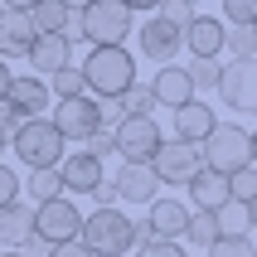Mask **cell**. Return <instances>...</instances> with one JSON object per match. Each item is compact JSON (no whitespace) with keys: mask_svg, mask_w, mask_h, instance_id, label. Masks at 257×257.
<instances>
[{"mask_svg":"<svg viewBox=\"0 0 257 257\" xmlns=\"http://www.w3.org/2000/svg\"><path fill=\"white\" fill-rule=\"evenodd\" d=\"M185 243H189V247H199V252H209V247L218 243V223H214V214H189Z\"/></svg>","mask_w":257,"mask_h":257,"instance_id":"26","label":"cell"},{"mask_svg":"<svg viewBox=\"0 0 257 257\" xmlns=\"http://www.w3.org/2000/svg\"><path fill=\"white\" fill-rule=\"evenodd\" d=\"M87 156H97V160H107V156H116V131H92L87 136Z\"/></svg>","mask_w":257,"mask_h":257,"instance_id":"37","label":"cell"},{"mask_svg":"<svg viewBox=\"0 0 257 257\" xmlns=\"http://www.w3.org/2000/svg\"><path fill=\"white\" fill-rule=\"evenodd\" d=\"M204 257H252V243L247 238H218Z\"/></svg>","mask_w":257,"mask_h":257,"instance_id":"35","label":"cell"},{"mask_svg":"<svg viewBox=\"0 0 257 257\" xmlns=\"http://www.w3.org/2000/svg\"><path fill=\"white\" fill-rule=\"evenodd\" d=\"M223 34H228V25L223 20H209V15H194L185 29V49L194 58H218L223 54Z\"/></svg>","mask_w":257,"mask_h":257,"instance_id":"20","label":"cell"},{"mask_svg":"<svg viewBox=\"0 0 257 257\" xmlns=\"http://www.w3.org/2000/svg\"><path fill=\"white\" fill-rule=\"evenodd\" d=\"M58 5H63V10H68V15H83L87 5H92V0H58Z\"/></svg>","mask_w":257,"mask_h":257,"instance_id":"46","label":"cell"},{"mask_svg":"<svg viewBox=\"0 0 257 257\" xmlns=\"http://www.w3.org/2000/svg\"><path fill=\"white\" fill-rule=\"evenodd\" d=\"M5 151H10V146H5V141H0V165H5Z\"/></svg>","mask_w":257,"mask_h":257,"instance_id":"49","label":"cell"},{"mask_svg":"<svg viewBox=\"0 0 257 257\" xmlns=\"http://www.w3.org/2000/svg\"><path fill=\"white\" fill-rule=\"evenodd\" d=\"M223 20L228 25H257V0H223Z\"/></svg>","mask_w":257,"mask_h":257,"instance_id":"33","label":"cell"},{"mask_svg":"<svg viewBox=\"0 0 257 257\" xmlns=\"http://www.w3.org/2000/svg\"><path fill=\"white\" fill-rule=\"evenodd\" d=\"M214 92L233 112H257V63H223Z\"/></svg>","mask_w":257,"mask_h":257,"instance_id":"10","label":"cell"},{"mask_svg":"<svg viewBox=\"0 0 257 257\" xmlns=\"http://www.w3.org/2000/svg\"><path fill=\"white\" fill-rule=\"evenodd\" d=\"M15 160L25 165V170H58V160L68 156V146H63V136L54 131V121L49 116H34V121H25V126L15 131Z\"/></svg>","mask_w":257,"mask_h":257,"instance_id":"3","label":"cell"},{"mask_svg":"<svg viewBox=\"0 0 257 257\" xmlns=\"http://www.w3.org/2000/svg\"><path fill=\"white\" fill-rule=\"evenodd\" d=\"M63 39H68V49H73V44H87V34H83V25H78V15H73L68 25H63Z\"/></svg>","mask_w":257,"mask_h":257,"instance_id":"42","label":"cell"},{"mask_svg":"<svg viewBox=\"0 0 257 257\" xmlns=\"http://www.w3.org/2000/svg\"><path fill=\"white\" fill-rule=\"evenodd\" d=\"M20 126H25V116L15 112L10 102H0V141L10 146V141H15V131H20Z\"/></svg>","mask_w":257,"mask_h":257,"instance_id":"38","label":"cell"},{"mask_svg":"<svg viewBox=\"0 0 257 257\" xmlns=\"http://www.w3.org/2000/svg\"><path fill=\"white\" fill-rule=\"evenodd\" d=\"M151 97H156V107H185L189 97H194V83H189V73L180 68V63H165V68H156V78H151Z\"/></svg>","mask_w":257,"mask_h":257,"instance_id":"17","label":"cell"},{"mask_svg":"<svg viewBox=\"0 0 257 257\" xmlns=\"http://www.w3.org/2000/svg\"><path fill=\"white\" fill-rule=\"evenodd\" d=\"M78 73H83V87L92 92V97H121L131 83H136V58H131V49L121 44V49H92V54L78 63Z\"/></svg>","mask_w":257,"mask_h":257,"instance_id":"1","label":"cell"},{"mask_svg":"<svg viewBox=\"0 0 257 257\" xmlns=\"http://www.w3.org/2000/svg\"><path fill=\"white\" fill-rule=\"evenodd\" d=\"M214 223H218V238H247V228H252L243 204H223V209L214 214Z\"/></svg>","mask_w":257,"mask_h":257,"instance_id":"27","label":"cell"},{"mask_svg":"<svg viewBox=\"0 0 257 257\" xmlns=\"http://www.w3.org/2000/svg\"><path fill=\"white\" fill-rule=\"evenodd\" d=\"M252 257H257V247H252Z\"/></svg>","mask_w":257,"mask_h":257,"instance_id":"53","label":"cell"},{"mask_svg":"<svg viewBox=\"0 0 257 257\" xmlns=\"http://www.w3.org/2000/svg\"><path fill=\"white\" fill-rule=\"evenodd\" d=\"M10 78H15V73H10V63L0 58V102H5V92H10Z\"/></svg>","mask_w":257,"mask_h":257,"instance_id":"44","label":"cell"},{"mask_svg":"<svg viewBox=\"0 0 257 257\" xmlns=\"http://www.w3.org/2000/svg\"><path fill=\"white\" fill-rule=\"evenodd\" d=\"M199 160H204V170H214V175L247 170V165H252V131L233 126V121H218V126L199 141Z\"/></svg>","mask_w":257,"mask_h":257,"instance_id":"2","label":"cell"},{"mask_svg":"<svg viewBox=\"0 0 257 257\" xmlns=\"http://www.w3.org/2000/svg\"><path fill=\"white\" fill-rule=\"evenodd\" d=\"M189 83H194V92H209V87H218V73H223V63H218V58H194V63H189Z\"/></svg>","mask_w":257,"mask_h":257,"instance_id":"30","label":"cell"},{"mask_svg":"<svg viewBox=\"0 0 257 257\" xmlns=\"http://www.w3.org/2000/svg\"><path fill=\"white\" fill-rule=\"evenodd\" d=\"M136 44H141V58H156L160 68L170 63L180 49H185V29H175V25H165V20H141V29H136Z\"/></svg>","mask_w":257,"mask_h":257,"instance_id":"11","label":"cell"},{"mask_svg":"<svg viewBox=\"0 0 257 257\" xmlns=\"http://www.w3.org/2000/svg\"><path fill=\"white\" fill-rule=\"evenodd\" d=\"M29 238H34V209L25 199L10 204V209H0V247L5 252H20Z\"/></svg>","mask_w":257,"mask_h":257,"instance_id":"21","label":"cell"},{"mask_svg":"<svg viewBox=\"0 0 257 257\" xmlns=\"http://www.w3.org/2000/svg\"><path fill=\"white\" fill-rule=\"evenodd\" d=\"M0 257H25V252H0Z\"/></svg>","mask_w":257,"mask_h":257,"instance_id":"50","label":"cell"},{"mask_svg":"<svg viewBox=\"0 0 257 257\" xmlns=\"http://www.w3.org/2000/svg\"><path fill=\"white\" fill-rule=\"evenodd\" d=\"M112 185H116V199H126V204H151L160 199V180L151 165H121V170L112 175Z\"/></svg>","mask_w":257,"mask_h":257,"instance_id":"14","label":"cell"},{"mask_svg":"<svg viewBox=\"0 0 257 257\" xmlns=\"http://www.w3.org/2000/svg\"><path fill=\"white\" fill-rule=\"evenodd\" d=\"M121 5H126L131 15H136V10H160V0H121Z\"/></svg>","mask_w":257,"mask_h":257,"instance_id":"45","label":"cell"},{"mask_svg":"<svg viewBox=\"0 0 257 257\" xmlns=\"http://www.w3.org/2000/svg\"><path fill=\"white\" fill-rule=\"evenodd\" d=\"M252 170H257V131H252Z\"/></svg>","mask_w":257,"mask_h":257,"instance_id":"48","label":"cell"},{"mask_svg":"<svg viewBox=\"0 0 257 257\" xmlns=\"http://www.w3.org/2000/svg\"><path fill=\"white\" fill-rule=\"evenodd\" d=\"M223 54H228L233 63H257V25H228Z\"/></svg>","mask_w":257,"mask_h":257,"instance_id":"23","label":"cell"},{"mask_svg":"<svg viewBox=\"0 0 257 257\" xmlns=\"http://www.w3.org/2000/svg\"><path fill=\"white\" fill-rule=\"evenodd\" d=\"M243 209H247V223L257 228V199H252V204H243Z\"/></svg>","mask_w":257,"mask_h":257,"instance_id":"47","label":"cell"},{"mask_svg":"<svg viewBox=\"0 0 257 257\" xmlns=\"http://www.w3.org/2000/svg\"><path fill=\"white\" fill-rule=\"evenodd\" d=\"M160 20L175 29H189V20H194V5H185V0H160Z\"/></svg>","mask_w":257,"mask_h":257,"instance_id":"32","label":"cell"},{"mask_svg":"<svg viewBox=\"0 0 257 257\" xmlns=\"http://www.w3.org/2000/svg\"><path fill=\"white\" fill-rule=\"evenodd\" d=\"M49 121H54V131L63 136V146L68 141H87V136L97 131V97H87V92L83 97H63Z\"/></svg>","mask_w":257,"mask_h":257,"instance_id":"9","label":"cell"},{"mask_svg":"<svg viewBox=\"0 0 257 257\" xmlns=\"http://www.w3.org/2000/svg\"><path fill=\"white\" fill-rule=\"evenodd\" d=\"M185 189H189V204H194L199 214H218L223 204H233V194H228V175H214V170H199Z\"/></svg>","mask_w":257,"mask_h":257,"instance_id":"19","label":"cell"},{"mask_svg":"<svg viewBox=\"0 0 257 257\" xmlns=\"http://www.w3.org/2000/svg\"><path fill=\"white\" fill-rule=\"evenodd\" d=\"M49 257H92L83 243H58V247H49Z\"/></svg>","mask_w":257,"mask_h":257,"instance_id":"41","label":"cell"},{"mask_svg":"<svg viewBox=\"0 0 257 257\" xmlns=\"http://www.w3.org/2000/svg\"><path fill=\"white\" fill-rule=\"evenodd\" d=\"M20 175L10 170V165H0V209H10V204H20Z\"/></svg>","mask_w":257,"mask_h":257,"instance_id":"36","label":"cell"},{"mask_svg":"<svg viewBox=\"0 0 257 257\" xmlns=\"http://www.w3.org/2000/svg\"><path fill=\"white\" fill-rule=\"evenodd\" d=\"M170 126H175V141L199 146L204 136L218 126V116H214V107H209L204 97H189L185 107H175V112H170Z\"/></svg>","mask_w":257,"mask_h":257,"instance_id":"12","label":"cell"},{"mask_svg":"<svg viewBox=\"0 0 257 257\" xmlns=\"http://www.w3.org/2000/svg\"><path fill=\"white\" fill-rule=\"evenodd\" d=\"M29 44H34V20H29V15L5 10V15H0V58H10V54L25 58Z\"/></svg>","mask_w":257,"mask_h":257,"instance_id":"22","label":"cell"},{"mask_svg":"<svg viewBox=\"0 0 257 257\" xmlns=\"http://www.w3.org/2000/svg\"><path fill=\"white\" fill-rule=\"evenodd\" d=\"M25 58L34 63V78H54L58 68L73 63V49H68L63 34H34V44L25 49Z\"/></svg>","mask_w":257,"mask_h":257,"instance_id":"16","label":"cell"},{"mask_svg":"<svg viewBox=\"0 0 257 257\" xmlns=\"http://www.w3.org/2000/svg\"><path fill=\"white\" fill-rule=\"evenodd\" d=\"M146 223H151V233H156V243H180L185 228H189V209L180 199H156L151 214H146Z\"/></svg>","mask_w":257,"mask_h":257,"instance_id":"18","label":"cell"},{"mask_svg":"<svg viewBox=\"0 0 257 257\" xmlns=\"http://www.w3.org/2000/svg\"><path fill=\"white\" fill-rule=\"evenodd\" d=\"M78 243H83L92 257H121V252H131V214H121V209H92V214H83Z\"/></svg>","mask_w":257,"mask_h":257,"instance_id":"4","label":"cell"},{"mask_svg":"<svg viewBox=\"0 0 257 257\" xmlns=\"http://www.w3.org/2000/svg\"><path fill=\"white\" fill-rule=\"evenodd\" d=\"M44 83H49V92H54L58 102H63V97H83V92H87V87H83V73H78V63L58 68L54 78H44Z\"/></svg>","mask_w":257,"mask_h":257,"instance_id":"29","label":"cell"},{"mask_svg":"<svg viewBox=\"0 0 257 257\" xmlns=\"http://www.w3.org/2000/svg\"><path fill=\"white\" fill-rule=\"evenodd\" d=\"M78 25H83L92 49H121V44L131 39V10L121 0H92V5L78 15Z\"/></svg>","mask_w":257,"mask_h":257,"instance_id":"5","label":"cell"},{"mask_svg":"<svg viewBox=\"0 0 257 257\" xmlns=\"http://www.w3.org/2000/svg\"><path fill=\"white\" fill-rule=\"evenodd\" d=\"M121 121H126L121 102H116V97H102V102H97V126H102V131H116Z\"/></svg>","mask_w":257,"mask_h":257,"instance_id":"34","label":"cell"},{"mask_svg":"<svg viewBox=\"0 0 257 257\" xmlns=\"http://www.w3.org/2000/svg\"><path fill=\"white\" fill-rule=\"evenodd\" d=\"M0 5H5V10H15V15H29L39 0H0Z\"/></svg>","mask_w":257,"mask_h":257,"instance_id":"43","label":"cell"},{"mask_svg":"<svg viewBox=\"0 0 257 257\" xmlns=\"http://www.w3.org/2000/svg\"><path fill=\"white\" fill-rule=\"evenodd\" d=\"M25 189H29V199H34V204L63 199V180H58V170H29Z\"/></svg>","mask_w":257,"mask_h":257,"instance_id":"25","label":"cell"},{"mask_svg":"<svg viewBox=\"0 0 257 257\" xmlns=\"http://www.w3.org/2000/svg\"><path fill=\"white\" fill-rule=\"evenodd\" d=\"M228 194H233V204H252L257 199V170L252 165L238 170V175H228Z\"/></svg>","mask_w":257,"mask_h":257,"instance_id":"31","label":"cell"},{"mask_svg":"<svg viewBox=\"0 0 257 257\" xmlns=\"http://www.w3.org/2000/svg\"><path fill=\"white\" fill-rule=\"evenodd\" d=\"M92 199H97V209H116V185H112V175H102V180H97Z\"/></svg>","mask_w":257,"mask_h":257,"instance_id":"40","label":"cell"},{"mask_svg":"<svg viewBox=\"0 0 257 257\" xmlns=\"http://www.w3.org/2000/svg\"><path fill=\"white\" fill-rule=\"evenodd\" d=\"M116 102H121V112H126V116H156V97H151V83H131Z\"/></svg>","mask_w":257,"mask_h":257,"instance_id":"28","label":"cell"},{"mask_svg":"<svg viewBox=\"0 0 257 257\" xmlns=\"http://www.w3.org/2000/svg\"><path fill=\"white\" fill-rule=\"evenodd\" d=\"M29 20H34V34H63V25H68L73 15L58 5V0H39L34 10H29Z\"/></svg>","mask_w":257,"mask_h":257,"instance_id":"24","label":"cell"},{"mask_svg":"<svg viewBox=\"0 0 257 257\" xmlns=\"http://www.w3.org/2000/svg\"><path fill=\"white\" fill-rule=\"evenodd\" d=\"M160 146H165V136H160L156 116H126L116 126V156H121V165H151Z\"/></svg>","mask_w":257,"mask_h":257,"instance_id":"7","label":"cell"},{"mask_svg":"<svg viewBox=\"0 0 257 257\" xmlns=\"http://www.w3.org/2000/svg\"><path fill=\"white\" fill-rule=\"evenodd\" d=\"M0 15H5V5H0Z\"/></svg>","mask_w":257,"mask_h":257,"instance_id":"52","label":"cell"},{"mask_svg":"<svg viewBox=\"0 0 257 257\" xmlns=\"http://www.w3.org/2000/svg\"><path fill=\"white\" fill-rule=\"evenodd\" d=\"M136 257H189L180 243H146V247H136Z\"/></svg>","mask_w":257,"mask_h":257,"instance_id":"39","label":"cell"},{"mask_svg":"<svg viewBox=\"0 0 257 257\" xmlns=\"http://www.w3.org/2000/svg\"><path fill=\"white\" fill-rule=\"evenodd\" d=\"M83 233V209L63 194V199H49V204H34V238L49 247L58 243H78Z\"/></svg>","mask_w":257,"mask_h":257,"instance_id":"6","label":"cell"},{"mask_svg":"<svg viewBox=\"0 0 257 257\" xmlns=\"http://www.w3.org/2000/svg\"><path fill=\"white\" fill-rule=\"evenodd\" d=\"M5 102H10L15 112L25 116V121H34V116H44V112H49L54 92H49V83H44V78L25 73V78H10V92H5Z\"/></svg>","mask_w":257,"mask_h":257,"instance_id":"15","label":"cell"},{"mask_svg":"<svg viewBox=\"0 0 257 257\" xmlns=\"http://www.w3.org/2000/svg\"><path fill=\"white\" fill-rule=\"evenodd\" d=\"M185 5H199V0H185Z\"/></svg>","mask_w":257,"mask_h":257,"instance_id":"51","label":"cell"},{"mask_svg":"<svg viewBox=\"0 0 257 257\" xmlns=\"http://www.w3.org/2000/svg\"><path fill=\"white\" fill-rule=\"evenodd\" d=\"M102 160L87 156V151H68V156L58 160V180H63V194H92L102 180Z\"/></svg>","mask_w":257,"mask_h":257,"instance_id":"13","label":"cell"},{"mask_svg":"<svg viewBox=\"0 0 257 257\" xmlns=\"http://www.w3.org/2000/svg\"><path fill=\"white\" fill-rule=\"evenodd\" d=\"M151 170H156L160 185H189V180L204 170L199 146H189V141H165V146L156 151V160H151Z\"/></svg>","mask_w":257,"mask_h":257,"instance_id":"8","label":"cell"}]
</instances>
